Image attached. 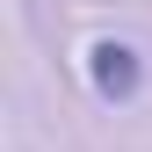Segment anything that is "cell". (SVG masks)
I'll return each mask as SVG.
<instances>
[{"label":"cell","instance_id":"1","mask_svg":"<svg viewBox=\"0 0 152 152\" xmlns=\"http://www.w3.org/2000/svg\"><path fill=\"white\" fill-rule=\"evenodd\" d=\"M87 72H94V87H102L109 102H130V94H138V80H145L130 44H94V51H87Z\"/></svg>","mask_w":152,"mask_h":152}]
</instances>
